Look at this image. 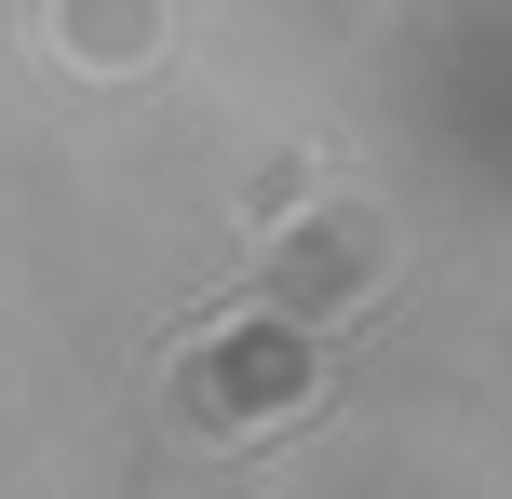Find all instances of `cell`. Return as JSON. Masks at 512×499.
Here are the masks:
<instances>
[{
    "mask_svg": "<svg viewBox=\"0 0 512 499\" xmlns=\"http://www.w3.org/2000/svg\"><path fill=\"white\" fill-rule=\"evenodd\" d=\"M310 405V351L283 338V324H216L203 351L176 365V419H203V432H270V419H297Z\"/></svg>",
    "mask_w": 512,
    "mask_h": 499,
    "instance_id": "obj_1",
    "label": "cell"
}]
</instances>
